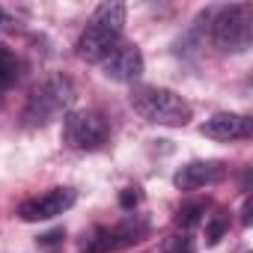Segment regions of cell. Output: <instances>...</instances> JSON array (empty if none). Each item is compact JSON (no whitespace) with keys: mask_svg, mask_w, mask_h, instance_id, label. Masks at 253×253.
<instances>
[{"mask_svg":"<svg viewBox=\"0 0 253 253\" xmlns=\"http://www.w3.org/2000/svg\"><path fill=\"white\" fill-rule=\"evenodd\" d=\"M128 101H131L134 113H140L146 122L170 125V128L188 125L191 116H194L191 104L182 95H176L173 89H164V86H134Z\"/></svg>","mask_w":253,"mask_h":253,"instance_id":"1","label":"cell"},{"mask_svg":"<svg viewBox=\"0 0 253 253\" xmlns=\"http://www.w3.org/2000/svg\"><path fill=\"white\" fill-rule=\"evenodd\" d=\"M75 84L63 75L48 78L42 86H36L21 110V125L24 128H42V125L54 122L60 113H66L75 104Z\"/></svg>","mask_w":253,"mask_h":253,"instance_id":"2","label":"cell"},{"mask_svg":"<svg viewBox=\"0 0 253 253\" xmlns=\"http://www.w3.org/2000/svg\"><path fill=\"white\" fill-rule=\"evenodd\" d=\"M250 36H253V27H250V6L244 3H229V6H220L214 9L211 15V39L220 51L226 54H241L250 48Z\"/></svg>","mask_w":253,"mask_h":253,"instance_id":"3","label":"cell"},{"mask_svg":"<svg viewBox=\"0 0 253 253\" xmlns=\"http://www.w3.org/2000/svg\"><path fill=\"white\" fill-rule=\"evenodd\" d=\"M110 140V125L98 110H75L63 119V143L78 152H95Z\"/></svg>","mask_w":253,"mask_h":253,"instance_id":"4","label":"cell"},{"mask_svg":"<svg viewBox=\"0 0 253 253\" xmlns=\"http://www.w3.org/2000/svg\"><path fill=\"white\" fill-rule=\"evenodd\" d=\"M78 203V191L75 188H51L39 197H30L18 206V217L27 220V223H36V220H54L57 214L69 211L72 206Z\"/></svg>","mask_w":253,"mask_h":253,"instance_id":"5","label":"cell"},{"mask_svg":"<svg viewBox=\"0 0 253 253\" xmlns=\"http://www.w3.org/2000/svg\"><path fill=\"white\" fill-rule=\"evenodd\" d=\"M119 36H122V30H113V27L98 24V21L89 18L86 30L81 33V39H78V45H75V51H78V57L86 60V63H104V60L110 57V51L119 45Z\"/></svg>","mask_w":253,"mask_h":253,"instance_id":"6","label":"cell"},{"mask_svg":"<svg viewBox=\"0 0 253 253\" xmlns=\"http://www.w3.org/2000/svg\"><path fill=\"white\" fill-rule=\"evenodd\" d=\"M101 72H104V78L119 81V84L137 81V78L143 75V54H140V48H137V45L119 42V45L110 51V57L101 63Z\"/></svg>","mask_w":253,"mask_h":253,"instance_id":"7","label":"cell"},{"mask_svg":"<svg viewBox=\"0 0 253 253\" xmlns=\"http://www.w3.org/2000/svg\"><path fill=\"white\" fill-rule=\"evenodd\" d=\"M226 179V167L223 161H188L185 167L176 170L173 182L179 191H200L209 185H217Z\"/></svg>","mask_w":253,"mask_h":253,"instance_id":"8","label":"cell"},{"mask_svg":"<svg viewBox=\"0 0 253 253\" xmlns=\"http://www.w3.org/2000/svg\"><path fill=\"white\" fill-rule=\"evenodd\" d=\"M200 131L211 140H244V137H250L253 125L247 116H238V113H214L211 119L203 122Z\"/></svg>","mask_w":253,"mask_h":253,"instance_id":"9","label":"cell"},{"mask_svg":"<svg viewBox=\"0 0 253 253\" xmlns=\"http://www.w3.org/2000/svg\"><path fill=\"white\" fill-rule=\"evenodd\" d=\"M18 69H21L18 57H15L6 45H0V92L9 89V86H15V81H18V75H21Z\"/></svg>","mask_w":253,"mask_h":253,"instance_id":"10","label":"cell"},{"mask_svg":"<svg viewBox=\"0 0 253 253\" xmlns=\"http://www.w3.org/2000/svg\"><path fill=\"white\" fill-rule=\"evenodd\" d=\"M92 21H98V24H107V27H113V30H122L125 27V6L122 3H101L95 12H92Z\"/></svg>","mask_w":253,"mask_h":253,"instance_id":"11","label":"cell"},{"mask_svg":"<svg viewBox=\"0 0 253 253\" xmlns=\"http://www.w3.org/2000/svg\"><path fill=\"white\" fill-rule=\"evenodd\" d=\"M203 214H206V206H203V203H188V206L179 209L176 223H179L182 229H194V226L203 220Z\"/></svg>","mask_w":253,"mask_h":253,"instance_id":"12","label":"cell"},{"mask_svg":"<svg viewBox=\"0 0 253 253\" xmlns=\"http://www.w3.org/2000/svg\"><path fill=\"white\" fill-rule=\"evenodd\" d=\"M226 226H229V217H226V214H214V220L206 226V244H209V247H214V244L223 238Z\"/></svg>","mask_w":253,"mask_h":253,"instance_id":"13","label":"cell"},{"mask_svg":"<svg viewBox=\"0 0 253 253\" xmlns=\"http://www.w3.org/2000/svg\"><path fill=\"white\" fill-rule=\"evenodd\" d=\"M167 253H194V241L188 235H176L167 247Z\"/></svg>","mask_w":253,"mask_h":253,"instance_id":"14","label":"cell"},{"mask_svg":"<svg viewBox=\"0 0 253 253\" xmlns=\"http://www.w3.org/2000/svg\"><path fill=\"white\" fill-rule=\"evenodd\" d=\"M57 241H63V229H54V232L39 235V244H45V247H51V244H57Z\"/></svg>","mask_w":253,"mask_h":253,"instance_id":"15","label":"cell"},{"mask_svg":"<svg viewBox=\"0 0 253 253\" xmlns=\"http://www.w3.org/2000/svg\"><path fill=\"white\" fill-rule=\"evenodd\" d=\"M137 200H140V194H137L134 188H128V191H125V194H122V206H125V209H131V206H134Z\"/></svg>","mask_w":253,"mask_h":253,"instance_id":"16","label":"cell"},{"mask_svg":"<svg viewBox=\"0 0 253 253\" xmlns=\"http://www.w3.org/2000/svg\"><path fill=\"white\" fill-rule=\"evenodd\" d=\"M241 223H250V197L244 200V214H241Z\"/></svg>","mask_w":253,"mask_h":253,"instance_id":"17","label":"cell"},{"mask_svg":"<svg viewBox=\"0 0 253 253\" xmlns=\"http://www.w3.org/2000/svg\"><path fill=\"white\" fill-rule=\"evenodd\" d=\"M0 24H6V12L3 9H0Z\"/></svg>","mask_w":253,"mask_h":253,"instance_id":"18","label":"cell"}]
</instances>
